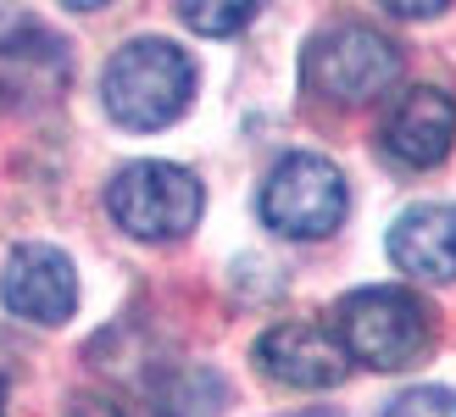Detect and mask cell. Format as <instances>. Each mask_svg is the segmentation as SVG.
Instances as JSON below:
<instances>
[{"instance_id":"1","label":"cell","mask_w":456,"mask_h":417,"mask_svg":"<svg viewBox=\"0 0 456 417\" xmlns=\"http://www.w3.org/2000/svg\"><path fill=\"white\" fill-rule=\"evenodd\" d=\"M101 101L134 134L167 128L195 101V61L173 39H128L101 73Z\"/></svg>"},{"instance_id":"2","label":"cell","mask_w":456,"mask_h":417,"mask_svg":"<svg viewBox=\"0 0 456 417\" xmlns=\"http://www.w3.org/2000/svg\"><path fill=\"white\" fill-rule=\"evenodd\" d=\"M401 78V45L384 39L368 22H334V29L306 39L301 84L317 101L334 106H368Z\"/></svg>"},{"instance_id":"3","label":"cell","mask_w":456,"mask_h":417,"mask_svg":"<svg viewBox=\"0 0 456 417\" xmlns=\"http://www.w3.org/2000/svg\"><path fill=\"white\" fill-rule=\"evenodd\" d=\"M334 334L351 351V362L373 367V373H401L428 351V307L412 290L373 284L339 300Z\"/></svg>"},{"instance_id":"4","label":"cell","mask_w":456,"mask_h":417,"mask_svg":"<svg viewBox=\"0 0 456 417\" xmlns=\"http://www.w3.org/2000/svg\"><path fill=\"white\" fill-rule=\"evenodd\" d=\"M200 178L178 161H128V168L111 178L106 190V212L123 234L145 240V245H167L184 240L190 228L200 223Z\"/></svg>"},{"instance_id":"5","label":"cell","mask_w":456,"mask_h":417,"mask_svg":"<svg viewBox=\"0 0 456 417\" xmlns=\"http://www.w3.org/2000/svg\"><path fill=\"white\" fill-rule=\"evenodd\" d=\"M262 223L284 240H329L346 223V178L323 156H284L262 184Z\"/></svg>"},{"instance_id":"6","label":"cell","mask_w":456,"mask_h":417,"mask_svg":"<svg viewBox=\"0 0 456 417\" xmlns=\"http://www.w3.org/2000/svg\"><path fill=\"white\" fill-rule=\"evenodd\" d=\"M0 300L39 329H56L78 312V273L56 245H17L0 273Z\"/></svg>"},{"instance_id":"7","label":"cell","mask_w":456,"mask_h":417,"mask_svg":"<svg viewBox=\"0 0 456 417\" xmlns=\"http://www.w3.org/2000/svg\"><path fill=\"white\" fill-rule=\"evenodd\" d=\"M256 362L273 384L289 389H334L351 367V351L323 323H279L256 339Z\"/></svg>"},{"instance_id":"8","label":"cell","mask_w":456,"mask_h":417,"mask_svg":"<svg viewBox=\"0 0 456 417\" xmlns=\"http://www.w3.org/2000/svg\"><path fill=\"white\" fill-rule=\"evenodd\" d=\"M384 151H390L401 168H440L456 145V101L435 84H418L390 106L384 118Z\"/></svg>"},{"instance_id":"9","label":"cell","mask_w":456,"mask_h":417,"mask_svg":"<svg viewBox=\"0 0 456 417\" xmlns=\"http://www.w3.org/2000/svg\"><path fill=\"white\" fill-rule=\"evenodd\" d=\"M390 262L423 284H451L456 278V206L423 200L406 206L390 223Z\"/></svg>"},{"instance_id":"10","label":"cell","mask_w":456,"mask_h":417,"mask_svg":"<svg viewBox=\"0 0 456 417\" xmlns=\"http://www.w3.org/2000/svg\"><path fill=\"white\" fill-rule=\"evenodd\" d=\"M178 17L207 39H228L256 17V0H178Z\"/></svg>"},{"instance_id":"11","label":"cell","mask_w":456,"mask_h":417,"mask_svg":"<svg viewBox=\"0 0 456 417\" xmlns=\"http://www.w3.org/2000/svg\"><path fill=\"white\" fill-rule=\"evenodd\" d=\"M384 417H456V396L440 384H418V389H401V396L384 406Z\"/></svg>"},{"instance_id":"12","label":"cell","mask_w":456,"mask_h":417,"mask_svg":"<svg viewBox=\"0 0 456 417\" xmlns=\"http://www.w3.org/2000/svg\"><path fill=\"white\" fill-rule=\"evenodd\" d=\"M22 34H34V22L22 17L12 0H0V56H17V39Z\"/></svg>"},{"instance_id":"13","label":"cell","mask_w":456,"mask_h":417,"mask_svg":"<svg viewBox=\"0 0 456 417\" xmlns=\"http://www.w3.org/2000/svg\"><path fill=\"white\" fill-rule=\"evenodd\" d=\"M390 17H406V22H418V17H440L451 0H379Z\"/></svg>"},{"instance_id":"14","label":"cell","mask_w":456,"mask_h":417,"mask_svg":"<svg viewBox=\"0 0 456 417\" xmlns=\"http://www.w3.org/2000/svg\"><path fill=\"white\" fill-rule=\"evenodd\" d=\"M67 417H123L111 401H101V396H84V401H73L67 406Z\"/></svg>"},{"instance_id":"15","label":"cell","mask_w":456,"mask_h":417,"mask_svg":"<svg viewBox=\"0 0 456 417\" xmlns=\"http://www.w3.org/2000/svg\"><path fill=\"white\" fill-rule=\"evenodd\" d=\"M61 6H73V12H101V6H111V0H61Z\"/></svg>"},{"instance_id":"16","label":"cell","mask_w":456,"mask_h":417,"mask_svg":"<svg viewBox=\"0 0 456 417\" xmlns=\"http://www.w3.org/2000/svg\"><path fill=\"white\" fill-rule=\"evenodd\" d=\"M295 417H339V412H323V406H317V412H295Z\"/></svg>"},{"instance_id":"17","label":"cell","mask_w":456,"mask_h":417,"mask_svg":"<svg viewBox=\"0 0 456 417\" xmlns=\"http://www.w3.org/2000/svg\"><path fill=\"white\" fill-rule=\"evenodd\" d=\"M0 417H6V389H0Z\"/></svg>"}]
</instances>
